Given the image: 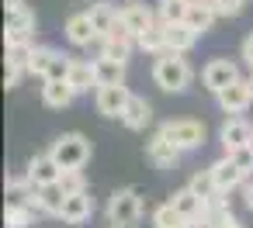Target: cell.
Listing matches in <instances>:
<instances>
[{
  "label": "cell",
  "instance_id": "cell-1",
  "mask_svg": "<svg viewBox=\"0 0 253 228\" xmlns=\"http://www.w3.org/2000/svg\"><path fill=\"white\" fill-rule=\"evenodd\" d=\"M191 80H194V69H191V63L180 52L156 56V63H153V83L163 94H184L191 87Z\"/></svg>",
  "mask_w": 253,
  "mask_h": 228
},
{
  "label": "cell",
  "instance_id": "cell-2",
  "mask_svg": "<svg viewBox=\"0 0 253 228\" xmlns=\"http://www.w3.org/2000/svg\"><path fill=\"white\" fill-rule=\"evenodd\" d=\"M139 218H142V194H139V187L115 190L111 200H108V225L111 228H135Z\"/></svg>",
  "mask_w": 253,
  "mask_h": 228
},
{
  "label": "cell",
  "instance_id": "cell-3",
  "mask_svg": "<svg viewBox=\"0 0 253 228\" xmlns=\"http://www.w3.org/2000/svg\"><path fill=\"white\" fill-rule=\"evenodd\" d=\"M49 156H52L63 169H84L87 159H90V142H87V135H80V131H66V135H59V138L49 145Z\"/></svg>",
  "mask_w": 253,
  "mask_h": 228
},
{
  "label": "cell",
  "instance_id": "cell-4",
  "mask_svg": "<svg viewBox=\"0 0 253 228\" xmlns=\"http://www.w3.org/2000/svg\"><path fill=\"white\" fill-rule=\"evenodd\" d=\"M180 152H194V149H201L205 145V125L201 121H194V118H177V121H167L163 128H160Z\"/></svg>",
  "mask_w": 253,
  "mask_h": 228
},
{
  "label": "cell",
  "instance_id": "cell-5",
  "mask_svg": "<svg viewBox=\"0 0 253 228\" xmlns=\"http://www.w3.org/2000/svg\"><path fill=\"white\" fill-rule=\"evenodd\" d=\"M236 80H243V76H239V66H236L232 59H211V63H205V69H201V83H205V90H211V94H222V90L232 87Z\"/></svg>",
  "mask_w": 253,
  "mask_h": 228
},
{
  "label": "cell",
  "instance_id": "cell-6",
  "mask_svg": "<svg viewBox=\"0 0 253 228\" xmlns=\"http://www.w3.org/2000/svg\"><path fill=\"white\" fill-rule=\"evenodd\" d=\"M218 142H222L225 152H236V149H243V145H253V125H250L243 114H232V118H225L222 128H218Z\"/></svg>",
  "mask_w": 253,
  "mask_h": 228
},
{
  "label": "cell",
  "instance_id": "cell-7",
  "mask_svg": "<svg viewBox=\"0 0 253 228\" xmlns=\"http://www.w3.org/2000/svg\"><path fill=\"white\" fill-rule=\"evenodd\" d=\"M128 87H97L94 90V107H97V114L101 118H118L122 121V114H125V107H128Z\"/></svg>",
  "mask_w": 253,
  "mask_h": 228
},
{
  "label": "cell",
  "instance_id": "cell-8",
  "mask_svg": "<svg viewBox=\"0 0 253 228\" xmlns=\"http://www.w3.org/2000/svg\"><path fill=\"white\" fill-rule=\"evenodd\" d=\"M215 100H218V107H222V114H243L250 104H253V83L250 80H236L232 87H225L222 94H215Z\"/></svg>",
  "mask_w": 253,
  "mask_h": 228
},
{
  "label": "cell",
  "instance_id": "cell-9",
  "mask_svg": "<svg viewBox=\"0 0 253 228\" xmlns=\"http://www.w3.org/2000/svg\"><path fill=\"white\" fill-rule=\"evenodd\" d=\"M25 173H28V180H32L35 187H52V183H59V180H63V166H59L49 152L32 156V159H28V166H25Z\"/></svg>",
  "mask_w": 253,
  "mask_h": 228
},
{
  "label": "cell",
  "instance_id": "cell-10",
  "mask_svg": "<svg viewBox=\"0 0 253 228\" xmlns=\"http://www.w3.org/2000/svg\"><path fill=\"white\" fill-rule=\"evenodd\" d=\"M146 156H149V163H153L156 169H173V166L180 163V156H184V152H180V149H177L163 131H156V135L146 142Z\"/></svg>",
  "mask_w": 253,
  "mask_h": 228
},
{
  "label": "cell",
  "instance_id": "cell-11",
  "mask_svg": "<svg viewBox=\"0 0 253 228\" xmlns=\"http://www.w3.org/2000/svg\"><path fill=\"white\" fill-rule=\"evenodd\" d=\"M118 21H122L135 38H139L146 28H153V25H156V11H149L142 0H128L125 7H118Z\"/></svg>",
  "mask_w": 253,
  "mask_h": 228
},
{
  "label": "cell",
  "instance_id": "cell-12",
  "mask_svg": "<svg viewBox=\"0 0 253 228\" xmlns=\"http://www.w3.org/2000/svg\"><path fill=\"white\" fill-rule=\"evenodd\" d=\"M66 42L77 45V49H90V45L101 42V35H97V28H94V21H90L87 11H80V14H73L66 21Z\"/></svg>",
  "mask_w": 253,
  "mask_h": 228
},
{
  "label": "cell",
  "instance_id": "cell-13",
  "mask_svg": "<svg viewBox=\"0 0 253 228\" xmlns=\"http://www.w3.org/2000/svg\"><path fill=\"white\" fill-rule=\"evenodd\" d=\"M7 45H21V42H32L35 38V11L32 7H21V11H11L7 14Z\"/></svg>",
  "mask_w": 253,
  "mask_h": 228
},
{
  "label": "cell",
  "instance_id": "cell-14",
  "mask_svg": "<svg viewBox=\"0 0 253 228\" xmlns=\"http://www.w3.org/2000/svg\"><path fill=\"white\" fill-rule=\"evenodd\" d=\"M208 169H211V176H215V187H218L222 194H229V190H236V187H243V183H246V173H243V169H239V166H236L229 156L215 159Z\"/></svg>",
  "mask_w": 253,
  "mask_h": 228
},
{
  "label": "cell",
  "instance_id": "cell-15",
  "mask_svg": "<svg viewBox=\"0 0 253 228\" xmlns=\"http://www.w3.org/2000/svg\"><path fill=\"white\" fill-rule=\"evenodd\" d=\"M28 204H32L39 214L59 218V211H63V204H66V190H63L59 183H52V187H35V194H32Z\"/></svg>",
  "mask_w": 253,
  "mask_h": 228
},
{
  "label": "cell",
  "instance_id": "cell-16",
  "mask_svg": "<svg viewBox=\"0 0 253 228\" xmlns=\"http://www.w3.org/2000/svg\"><path fill=\"white\" fill-rule=\"evenodd\" d=\"M90 214H94V197L87 190L84 194H66V204L59 211V218L66 225H84V221H90Z\"/></svg>",
  "mask_w": 253,
  "mask_h": 228
},
{
  "label": "cell",
  "instance_id": "cell-17",
  "mask_svg": "<svg viewBox=\"0 0 253 228\" xmlns=\"http://www.w3.org/2000/svg\"><path fill=\"white\" fill-rule=\"evenodd\" d=\"M77 100V90L66 83V80H42V104L52 107V111H63Z\"/></svg>",
  "mask_w": 253,
  "mask_h": 228
},
{
  "label": "cell",
  "instance_id": "cell-18",
  "mask_svg": "<svg viewBox=\"0 0 253 228\" xmlns=\"http://www.w3.org/2000/svg\"><path fill=\"white\" fill-rule=\"evenodd\" d=\"M163 32H167V52H180V56H187L194 45H198V32L191 28V25H163Z\"/></svg>",
  "mask_w": 253,
  "mask_h": 228
},
{
  "label": "cell",
  "instance_id": "cell-19",
  "mask_svg": "<svg viewBox=\"0 0 253 228\" xmlns=\"http://www.w3.org/2000/svg\"><path fill=\"white\" fill-rule=\"evenodd\" d=\"M149 121H153V104H149L146 97L132 94V97H128V107H125V114H122V125H125L128 131H142Z\"/></svg>",
  "mask_w": 253,
  "mask_h": 228
},
{
  "label": "cell",
  "instance_id": "cell-20",
  "mask_svg": "<svg viewBox=\"0 0 253 228\" xmlns=\"http://www.w3.org/2000/svg\"><path fill=\"white\" fill-rule=\"evenodd\" d=\"M66 83L77 90V97H80V94H90V90H97V73H94V63H90V59H73Z\"/></svg>",
  "mask_w": 253,
  "mask_h": 228
},
{
  "label": "cell",
  "instance_id": "cell-21",
  "mask_svg": "<svg viewBox=\"0 0 253 228\" xmlns=\"http://www.w3.org/2000/svg\"><path fill=\"white\" fill-rule=\"evenodd\" d=\"M135 49H139V52H146V56H153V59L167 52V32H163V21H160V18H156V25H153V28H146V32L135 38Z\"/></svg>",
  "mask_w": 253,
  "mask_h": 228
},
{
  "label": "cell",
  "instance_id": "cell-22",
  "mask_svg": "<svg viewBox=\"0 0 253 228\" xmlns=\"http://www.w3.org/2000/svg\"><path fill=\"white\" fill-rule=\"evenodd\" d=\"M170 204L187 218V221H198V218H205V200L191 190V187H184V190H177L173 197H170Z\"/></svg>",
  "mask_w": 253,
  "mask_h": 228
},
{
  "label": "cell",
  "instance_id": "cell-23",
  "mask_svg": "<svg viewBox=\"0 0 253 228\" xmlns=\"http://www.w3.org/2000/svg\"><path fill=\"white\" fill-rule=\"evenodd\" d=\"M87 14H90V21H94L97 35H101V38H108V35H111V28H115V21H118V11L108 4V0H94V4L87 7Z\"/></svg>",
  "mask_w": 253,
  "mask_h": 228
},
{
  "label": "cell",
  "instance_id": "cell-24",
  "mask_svg": "<svg viewBox=\"0 0 253 228\" xmlns=\"http://www.w3.org/2000/svg\"><path fill=\"white\" fill-rule=\"evenodd\" d=\"M94 73H97V87H125V66L111 63V59H94Z\"/></svg>",
  "mask_w": 253,
  "mask_h": 228
},
{
  "label": "cell",
  "instance_id": "cell-25",
  "mask_svg": "<svg viewBox=\"0 0 253 228\" xmlns=\"http://www.w3.org/2000/svg\"><path fill=\"white\" fill-rule=\"evenodd\" d=\"M215 11L208 7V4H201V0H191V11H187V21L184 25H191L198 35H208L211 32V25H215Z\"/></svg>",
  "mask_w": 253,
  "mask_h": 228
},
{
  "label": "cell",
  "instance_id": "cell-26",
  "mask_svg": "<svg viewBox=\"0 0 253 228\" xmlns=\"http://www.w3.org/2000/svg\"><path fill=\"white\" fill-rule=\"evenodd\" d=\"M97 56L101 59H111V63H122V66H128V59H132V42H118V38H101L97 42Z\"/></svg>",
  "mask_w": 253,
  "mask_h": 228
},
{
  "label": "cell",
  "instance_id": "cell-27",
  "mask_svg": "<svg viewBox=\"0 0 253 228\" xmlns=\"http://www.w3.org/2000/svg\"><path fill=\"white\" fill-rule=\"evenodd\" d=\"M35 218H39V211L32 204H11L4 211V228H32Z\"/></svg>",
  "mask_w": 253,
  "mask_h": 228
},
{
  "label": "cell",
  "instance_id": "cell-28",
  "mask_svg": "<svg viewBox=\"0 0 253 228\" xmlns=\"http://www.w3.org/2000/svg\"><path fill=\"white\" fill-rule=\"evenodd\" d=\"M187 11H191V0H160L156 18L163 25H180V21H187Z\"/></svg>",
  "mask_w": 253,
  "mask_h": 228
},
{
  "label": "cell",
  "instance_id": "cell-29",
  "mask_svg": "<svg viewBox=\"0 0 253 228\" xmlns=\"http://www.w3.org/2000/svg\"><path fill=\"white\" fill-rule=\"evenodd\" d=\"M187 225H191V221H187V218H184L170 200H167V204H160V207L153 211V228H187Z\"/></svg>",
  "mask_w": 253,
  "mask_h": 228
},
{
  "label": "cell",
  "instance_id": "cell-30",
  "mask_svg": "<svg viewBox=\"0 0 253 228\" xmlns=\"http://www.w3.org/2000/svg\"><path fill=\"white\" fill-rule=\"evenodd\" d=\"M187 187L201 197V200H211V197H218L222 190L215 187V176H211V169H201V173H194L191 180H187Z\"/></svg>",
  "mask_w": 253,
  "mask_h": 228
},
{
  "label": "cell",
  "instance_id": "cell-31",
  "mask_svg": "<svg viewBox=\"0 0 253 228\" xmlns=\"http://www.w3.org/2000/svg\"><path fill=\"white\" fill-rule=\"evenodd\" d=\"M70 66H73V56H66V52L56 49V56L49 59V69H45L42 80H66L70 76Z\"/></svg>",
  "mask_w": 253,
  "mask_h": 228
},
{
  "label": "cell",
  "instance_id": "cell-32",
  "mask_svg": "<svg viewBox=\"0 0 253 228\" xmlns=\"http://www.w3.org/2000/svg\"><path fill=\"white\" fill-rule=\"evenodd\" d=\"M32 56H35V42H21V45H7V59L4 63H14L21 69L32 66Z\"/></svg>",
  "mask_w": 253,
  "mask_h": 228
},
{
  "label": "cell",
  "instance_id": "cell-33",
  "mask_svg": "<svg viewBox=\"0 0 253 228\" xmlns=\"http://www.w3.org/2000/svg\"><path fill=\"white\" fill-rule=\"evenodd\" d=\"M56 56V49L52 45H35V56H32V66H28V73L32 76H45V69H49V59Z\"/></svg>",
  "mask_w": 253,
  "mask_h": 228
},
{
  "label": "cell",
  "instance_id": "cell-34",
  "mask_svg": "<svg viewBox=\"0 0 253 228\" xmlns=\"http://www.w3.org/2000/svg\"><path fill=\"white\" fill-rule=\"evenodd\" d=\"M59 187H63L66 194H84V190H87V176H84V169H63Z\"/></svg>",
  "mask_w": 253,
  "mask_h": 228
},
{
  "label": "cell",
  "instance_id": "cell-35",
  "mask_svg": "<svg viewBox=\"0 0 253 228\" xmlns=\"http://www.w3.org/2000/svg\"><path fill=\"white\" fill-rule=\"evenodd\" d=\"M205 4L218 14V18H236L239 11H243V4L246 0H205Z\"/></svg>",
  "mask_w": 253,
  "mask_h": 228
},
{
  "label": "cell",
  "instance_id": "cell-36",
  "mask_svg": "<svg viewBox=\"0 0 253 228\" xmlns=\"http://www.w3.org/2000/svg\"><path fill=\"white\" fill-rule=\"evenodd\" d=\"M225 156H229V159H232V163H236V166H239L246 176H253V145H243V149L225 152Z\"/></svg>",
  "mask_w": 253,
  "mask_h": 228
},
{
  "label": "cell",
  "instance_id": "cell-37",
  "mask_svg": "<svg viewBox=\"0 0 253 228\" xmlns=\"http://www.w3.org/2000/svg\"><path fill=\"white\" fill-rule=\"evenodd\" d=\"M28 69H21V66H14V63H4V87L7 90H14L18 83H21V76H25Z\"/></svg>",
  "mask_w": 253,
  "mask_h": 228
},
{
  "label": "cell",
  "instance_id": "cell-38",
  "mask_svg": "<svg viewBox=\"0 0 253 228\" xmlns=\"http://www.w3.org/2000/svg\"><path fill=\"white\" fill-rule=\"evenodd\" d=\"M239 59H243V63H246L250 69H253V32H250V35L243 38V45H239Z\"/></svg>",
  "mask_w": 253,
  "mask_h": 228
},
{
  "label": "cell",
  "instance_id": "cell-39",
  "mask_svg": "<svg viewBox=\"0 0 253 228\" xmlns=\"http://www.w3.org/2000/svg\"><path fill=\"white\" fill-rule=\"evenodd\" d=\"M215 228H243V221H239L232 211H225V214H218V218H215Z\"/></svg>",
  "mask_w": 253,
  "mask_h": 228
},
{
  "label": "cell",
  "instance_id": "cell-40",
  "mask_svg": "<svg viewBox=\"0 0 253 228\" xmlns=\"http://www.w3.org/2000/svg\"><path fill=\"white\" fill-rule=\"evenodd\" d=\"M243 194H246V207L253 211V176H246V183H243Z\"/></svg>",
  "mask_w": 253,
  "mask_h": 228
},
{
  "label": "cell",
  "instance_id": "cell-41",
  "mask_svg": "<svg viewBox=\"0 0 253 228\" xmlns=\"http://www.w3.org/2000/svg\"><path fill=\"white\" fill-rule=\"evenodd\" d=\"M187 228H215V221H208V218H198V221H191Z\"/></svg>",
  "mask_w": 253,
  "mask_h": 228
},
{
  "label": "cell",
  "instance_id": "cell-42",
  "mask_svg": "<svg viewBox=\"0 0 253 228\" xmlns=\"http://www.w3.org/2000/svg\"><path fill=\"white\" fill-rule=\"evenodd\" d=\"M4 7H7V14H11V11H21V7H28V4H25V0H7Z\"/></svg>",
  "mask_w": 253,
  "mask_h": 228
},
{
  "label": "cell",
  "instance_id": "cell-43",
  "mask_svg": "<svg viewBox=\"0 0 253 228\" xmlns=\"http://www.w3.org/2000/svg\"><path fill=\"white\" fill-rule=\"evenodd\" d=\"M250 83H253V76H250Z\"/></svg>",
  "mask_w": 253,
  "mask_h": 228
},
{
  "label": "cell",
  "instance_id": "cell-44",
  "mask_svg": "<svg viewBox=\"0 0 253 228\" xmlns=\"http://www.w3.org/2000/svg\"><path fill=\"white\" fill-rule=\"evenodd\" d=\"M201 4H205V0H201Z\"/></svg>",
  "mask_w": 253,
  "mask_h": 228
}]
</instances>
